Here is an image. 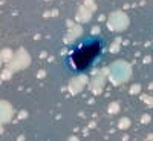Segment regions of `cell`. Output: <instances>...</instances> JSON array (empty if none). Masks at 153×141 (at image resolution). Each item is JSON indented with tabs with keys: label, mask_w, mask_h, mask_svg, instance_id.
Masks as SVG:
<instances>
[{
	"label": "cell",
	"mask_w": 153,
	"mask_h": 141,
	"mask_svg": "<svg viewBox=\"0 0 153 141\" xmlns=\"http://www.w3.org/2000/svg\"><path fill=\"white\" fill-rule=\"evenodd\" d=\"M106 49V42L100 35H87L80 38L71 46L68 54L63 58V66L66 72L72 75H80L91 69L101 58Z\"/></svg>",
	"instance_id": "6da1fadb"
}]
</instances>
